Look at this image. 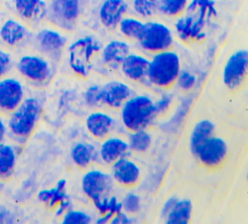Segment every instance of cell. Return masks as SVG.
I'll return each instance as SVG.
<instances>
[{
    "mask_svg": "<svg viewBox=\"0 0 248 224\" xmlns=\"http://www.w3.org/2000/svg\"><path fill=\"white\" fill-rule=\"evenodd\" d=\"M81 14V0H48L46 22L67 33H72L78 28Z\"/></svg>",
    "mask_w": 248,
    "mask_h": 224,
    "instance_id": "ba28073f",
    "label": "cell"
},
{
    "mask_svg": "<svg viewBox=\"0 0 248 224\" xmlns=\"http://www.w3.org/2000/svg\"><path fill=\"white\" fill-rule=\"evenodd\" d=\"M15 57L12 51L0 46V79L14 71Z\"/></svg>",
    "mask_w": 248,
    "mask_h": 224,
    "instance_id": "8d00e7d4",
    "label": "cell"
},
{
    "mask_svg": "<svg viewBox=\"0 0 248 224\" xmlns=\"http://www.w3.org/2000/svg\"><path fill=\"white\" fill-rule=\"evenodd\" d=\"M181 69V57L173 49L152 54L151 60H149L147 80L153 87L169 90L176 83Z\"/></svg>",
    "mask_w": 248,
    "mask_h": 224,
    "instance_id": "5b68a950",
    "label": "cell"
},
{
    "mask_svg": "<svg viewBox=\"0 0 248 224\" xmlns=\"http://www.w3.org/2000/svg\"><path fill=\"white\" fill-rule=\"evenodd\" d=\"M83 98H84L85 105L90 107V109L95 110L97 107L103 105V103H102L101 85H97V84L90 85V87L85 90V92L83 94Z\"/></svg>",
    "mask_w": 248,
    "mask_h": 224,
    "instance_id": "836d02e7",
    "label": "cell"
},
{
    "mask_svg": "<svg viewBox=\"0 0 248 224\" xmlns=\"http://www.w3.org/2000/svg\"><path fill=\"white\" fill-rule=\"evenodd\" d=\"M173 103V96L170 94H162L159 100L155 102V107L157 117L168 113Z\"/></svg>",
    "mask_w": 248,
    "mask_h": 224,
    "instance_id": "f35d334b",
    "label": "cell"
},
{
    "mask_svg": "<svg viewBox=\"0 0 248 224\" xmlns=\"http://www.w3.org/2000/svg\"><path fill=\"white\" fill-rule=\"evenodd\" d=\"M138 43L147 53H160L173 48L174 34L166 24L159 21H149L145 23L143 36Z\"/></svg>",
    "mask_w": 248,
    "mask_h": 224,
    "instance_id": "30bf717a",
    "label": "cell"
},
{
    "mask_svg": "<svg viewBox=\"0 0 248 224\" xmlns=\"http://www.w3.org/2000/svg\"><path fill=\"white\" fill-rule=\"evenodd\" d=\"M192 202L189 199H177L163 221L168 224H187L192 218Z\"/></svg>",
    "mask_w": 248,
    "mask_h": 224,
    "instance_id": "83f0119b",
    "label": "cell"
},
{
    "mask_svg": "<svg viewBox=\"0 0 248 224\" xmlns=\"http://www.w3.org/2000/svg\"><path fill=\"white\" fill-rule=\"evenodd\" d=\"M135 94L130 85L122 81H110L102 87V103L109 110L117 111Z\"/></svg>",
    "mask_w": 248,
    "mask_h": 224,
    "instance_id": "d6986e66",
    "label": "cell"
},
{
    "mask_svg": "<svg viewBox=\"0 0 248 224\" xmlns=\"http://www.w3.org/2000/svg\"><path fill=\"white\" fill-rule=\"evenodd\" d=\"M207 27L208 24L198 16L188 14L178 16L175 22V31L178 38L187 44L203 42L206 40Z\"/></svg>",
    "mask_w": 248,
    "mask_h": 224,
    "instance_id": "2e32d148",
    "label": "cell"
},
{
    "mask_svg": "<svg viewBox=\"0 0 248 224\" xmlns=\"http://www.w3.org/2000/svg\"><path fill=\"white\" fill-rule=\"evenodd\" d=\"M132 9L141 19H152L159 12V0H132Z\"/></svg>",
    "mask_w": 248,
    "mask_h": 224,
    "instance_id": "d6a6232c",
    "label": "cell"
},
{
    "mask_svg": "<svg viewBox=\"0 0 248 224\" xmlns=\"http://www.w3.org/2000/svg\"><path fill=\"white\" fill-rule=\"evenodd\" d=\"M27 85L14 73L0 79V114L3 116L12 113L27 96Z\"/></svg>",
    "mask_w": 248,
    "mask_h": 224,
    "instance_id": "4fadbf2b",
    "label": "cell"
},
{
    "mask_svg": "<svg viewBox=\"0 0 248 224\" xmlns=\"http://www.w3.org/2000/svg\"><path fill=\"white\" fill-rule=\"evenodd\" d=\"M68 44L69 33L45 22L34 30L31 47L58 64L63 58Z\"/></svg>",
    "mask_w": 248,
    "mask_h": 224,
    "instance_id": "8992f818",
    "label": "cell"
},
{
    "mask_svg": "<svg viewBox=\"0 0 248 224\" xmlns=\"http://www.w3.org/2000/svg\"><path fill=\"white\" fill-rule=\"evenodd\" d=\"M175 84H177V87L181 89L182 91L190 92L191 90L196 87L197 77L189 70H186V69H181V71H179V75H178V78L176 80V83Z\"/></svg>",
    "mask_w": 248,
    "mask_h": 224,
    "instance_id": "74e56055",
    "label": "cell"
},
{
    "mask_svg": "<svg viewBox=\"0 0 248 224\" xmlns=\"http://www.w3.org/2000/svg\"><path fill=\"white\" fill-rule=\"evenodd\" d=\"M3 9L35 30L46 22L48 0H6Z\"/></svg>",
    "mask_w": 248,
    "mask_h": 224,
    "instance_id": "9c48e42d",
    "label": "cell"
},
{
    "mask_svg": "<svg viewBox=\"0 0 248 224\" xmlns=\"http://www.w3.org/2000/svg\"><path fill=\"white\" fill-rule=\"evenodd\" d=\"M93 205L98 211V213H100V219L96 221L97 223H109L110 219L115 214L123 211L122 202L117 199V197L110 195L96 201Z\"/></svg>",
    "mask_w": 248,
    "mask_h": 224,
    "instance_id": "f546056e",
    "label": "cell"
},
{
    "mask_svg": "<svg viewBox=\"0 0 248 224\" xmlns=\"http://www.w3.org/2000/svg\"><path fill=\"white\" fill-rule=\"evenodd\" d=\"M149 59L139 54L129 53L121 64V70L125 78L131 82L141 83L147 80Z\"/></svg>",
    "mask_w": 248,
    "mask_h": 224,
    "instance_id": "603a6c76",
    "label": "cell"
},
{
    "mask_svg": "<svg viewBox=\"0 0 248 224\" xmlns=\"http://www.w3.org/2000/svg\"><path fill=\"white\" fill-rule=\"evenodd\" d=\"M37 200L45 207L47 210L54 211L57 217L69 210L72 205L69 196L67 193V180L61 179L52 188L42 189L37 192Z\"/></svg>",
    "mask_w": 248,
    "mask_h": 224,
    "instance_id": "9a60e30c",
    "label": "cell"
},
{
    "mask_svg": "<svg viewBox=\"0 0 248 224\" xmlns=\"http://www.w3.org/2000/svg\"><path fill=\"white\" fill-rule=\"evenodd\" d=\"M122 202L123 211L129 215H136L141 209V199L135 192H127Z\"/></svg>",
    "mask_w": 248,
    "mask_h": 224,
    "instance_id": "d590c367",
    "label": "cell"
},
{
    "mask_svg": "<svg viewBox=\"0 0 248 224\" xmlns=\"http://www.w3.org/2000/svg\"><path fill=\"white\" fill-rule=\"evenodd\" d=\"M248 73V50L239 48L235 50L226 60L222 70V80L230 91L236 92L246 82Z\"/></svg>",
    "mask_w": 248,
    "mask_h": 224,
    "instance_id": "8fae6325",
    "label": "cell"
},
{
    "mask_svg": "<svg viewBox=\"0 0 248 224\" xmlns=\"http://www.w3.org/2000/svg\"><path fill=\"white\" fill-rule=\"evenodd\" d=\"M118 31L130 42H139L145 31V22L136 16H125L118 24Z\"/></svg>",
    "mask_w": 248,
    "mask_h": 224,
    "instance_id": "4316f807",
    "label": "cell"
},
{
    "mask_svg": "<svg viewBox=\"0 0 248 224\" xmlns=\"http://www.w3.org/2000/svg\"><path fill=\"white\" fill-rule=\"evenodd\" d=\"M229 154V145L223 138L216 133L209 138L192 153L197 161L207 169H217L225 162Z\"/></svg>",
    "mask_w": 248,
    "mask_h": 224,
    "instance_id": "5bb4252c",
    "label": "cell"
},
{
    "mask_svg": "<svg viewBox=\"0 0 248 224\" xmlns=\"http://www.w3.org/2000/svg\"><path fill=\"white\" fill-rule=\"evenodd\" d=\"M85 129L93 139L102 141L116 130V119L108 112L94 110L85 118Z\"/></svg>",
    "mask_w": 248,
    "mask_h": 224,
    "instance_id": "e0dca14e",
    "label": "cell"
},
{
    "mask_svg": "<svg viewBox=\"0 0 248 224\" xmlns=\"http://www.w3.org/2000/svg\"><path fill=\"white\" fill-rule=\"evenodd\" d=\"M216 133V124L210 119L203 118L198 120L192 127L189 136V150L194 153L197 149L202 145L204 141Z\"/></svg>",
    "mask_w": 248,
    "mask_h": 224,
    "instance_id": "484cf974",
    "label": "cell"
},
{
    "mask_svg": "<svg viewBox=\"0 0 248 224\" xmlns=\"http://www.w3.org/2000/svg\"><path fill=\"white\" fill-rule=\"evenodd\" d=\"M178 199V198L176 196H170L168 200H166L164 202L163 207L161 208V212H160V217L162 220H164L166 215H168V213L170 211V209L173 208V206L175 202H176V200Z\"/></svg>",
    "mask_w": 248,
    "mask_h": 224,
    "instance_id": "ab89813d",
    "label": "cell"
},
{
    "mask_svg": "<svg viewBox=\"0 0 248 224\" xmlns=\"http://www.w3.org/2000/svg\"><path fill=\"white\" fill-rule=\"evenodd\" d=\"M8 137L7 117L0 114V144L5 141Z\"/></svg>",
    "mask_w": 248,
    "mask_h": 224,
    "instance_id": "60d3db41",
    "label": "cell"
},
{
    "mask_svg": "<svg viewBox=\"0 0 248 224\" xmlns=\"http://www.w3.org/2000/svg\"><path fill=\"white\" fill-rule=\"evenodd\" d=\"M185 14L198 16L207 24L217 18V10L213 0H190Z\"/></svg>",
    "mask_w": 248,
    "mask_h": 224,
    "instance_id": "f1b7e54d",
    "label": "cell"
},
{
    "mask_svg": "<svg viewBox=\"0 0 248 224\" xmlns=\"http://www.w3.org/2000/svg\"><path fill=\"white\" fill-rule=\"evenodd\" d=\"M6 0H0V9H2L3 8V3H5Z\"/></svg>",
    "mask_w": 248,
    "mask_h": 224,
    "instance_id": "b9f144b4",
    "label": "cell"
},
{
    "mask_svg": "<svg viewBox=\"0 0 248 224\" xmlns=\"http://www.w3.org/2000/svg\"><path fill=\"white\" fill-rule=\"evenodd\" d=\"M45 97L41 91L27 94L22 103L7 116L8 137L15 144L25 145L31 139L44 116Z\"/></svg>",
    "mask_w": 248,
    "mask_h": 224,
    "instance_id": "6da1fadb",
    "label": "cell"
},
{
    "mask_svg": "<svg viewBox=\"0 0 248 224\" xmlns=\"http://www.w3.org/2000/svg\"><path fill=\"white\" fill-rule=\"evenodd\" d=\"M129 153L130 150L127 140L114 135L102 140L98 148V158L106 165H113L121 159L128 157Z\"/></svg>",
    "mask_w": 248,
    "mask_h": 224,
    "instance_id": "ffe728a7",
    "label": "cell"
},
{
    "mask_svg": "<svg viewBox=\"0 0 248 224\" xmlns=\"http://www.w3.org/2000/svg\"><path fill=\"white\" fill-rule=\"evenodd\" d=\"M21 145L15 142L0 144V184L10 182L16 174L20 157Z\"/></svg>",
    "mask_w": 248,
    "mask_h": 224,
    "instance_id": "44dd1931",
    "label": "cell"
},
{
    "mask_svg": "<svg viewBox=\"0 0 248 224\" xmlns=\"http://www.w3.org/2000/svg\"><path fill=\"white\" fill-rule=\"evenodd\" d=\"M33 32L6 9H0V46L10 51H23L31 47Z\"/></svg>",
    "mask_w": 248,
    "mask_h": 224,
    "instance_id": "52a82bcc",
    "label": "cell"
},
{
    "mask_svg": "<svg viewBox=\"0 0 248 224\" xmlns=\"http://www.w3.org/2000/svg\"><path fill=\"white\" fill-rule=\"evenodd\" d=\"M62 223H79V224H88L92 222V218L89 213L82 210L72 209L67 210L61 217Z\"/></svg>",
    "mask_w": 248,
    "mask_h": 224,
    "instance_id": "e575fe53",
    "label": "cell"
},
{
    "mask_svg": "<svg viewBox=\"0 0 248 224\" xmlns=\"http://www.w3.org/2000/svg\"><path fill=\"white\" fill-rule=\"evenodd\" d=\"M128 3L126 0H104L98 10V18L105 29L116 30L124 16H127Z\"/></svg>",
    "mask_w": 248,
    "mask_h": 224,
    "instance_id": "7402d4cb",
    "label": "cell"
},
{
    "mask_svg": "<svg viewBox=\"0 0 248 224\" xmlns=\"http://www.w3.org/2000/svg\"><path fill=\"white\" fill-rule=\"evenodd\" d=\"M189 0H159V12L166 18L177 19L185 15Z\"/></svg>",
    "mask_w": 248,
    "mask_h": 224,
    "instance_id": "1f68e13d",
    "label": "cell"
},
{
    "mask_svg": "<svg viewBox=\"0 0 248 224\" xmlns=\"http://www.w3.org/2000/svg\"><path fill=\"white\" fill-rule=\"evenodd\" d=\"M57 64L35 50L24 51L15 58L16 76L33 90L43 91L49 87L57 73Z\"/></svg>",
    "mask_w": 248,
    "mask_h": 224,
    "instance_id": "7a4b0ae2",
    "label": "cell"
},
{
    "mask_svg": "<svg viewBox=\"0 0 248 224\" xmlns=\"http://www.w3.org/2000/svg\"><path fill=\"white\" fill-rule=\"evenodd\" d=\"M128 145H129L130 152L138 154H144L150 150L152 145V136L148 131V129H141V130L129 131L128 136Z\"/></svg>",
    "mask_w": 248,
    "mask_h": 224,
    "instance_id": "4dcf8cb0",
    "label": "cell"
},
{
    "mask_svg": "<svg viewBox=\"0 0 248 224\" xmlns=\"http://www.w3.org/2000/svg\"><path fill=\"white\" fill-rule=\"evenodd\" d=\"M112 166V178L124 188H134L141 180V169L135 161L123 158Z\"/></svg>",
    "mask_w": 248,
    "mask_h": 224,
    "instance_id": "ac0fdd59",
    "label": "cell"
},
{
    "mask_svg": "<svg viewBox=\"0 0 248 224\" xmlns=\"http://www.w3.org/2000/svg\"><path fill=\"white\" fill-rule=\"evenodd\" d=\"M98 158V151L94 145L84 141L74 144L70 150V159L74 165L81 171H85L91 167Z\"/></svg>",
    "mask_w": 248,
    "mask_h": 224,
    "instance_id": "d4e9b609",
    "label": "cell"
},
{
    "mask_svg": "<svg viewBox=\"0 0 248 224\" xmlns=\"http://www.w3.org/2000/svg\"><path fill=\"white\" fill-rule=\"evenodd\" d=\"M81 189L84 196L92 202L103 199L110 195L113 189V178L108 172L100 169H90L84 171L81 178Z\"/></svg>",
    "mask_w": 248,
    "mask_h": 224,
    "instance_id": "7c38bea8",
    "label": "cell"
},
{
    "mask_svg": "<svg viewBox=\"0 0 248 224\" xmlns=\"http://www.w3.org/2000/svg\"><path fill=\"white\" fill-rule=\"evenodd\" d=\"M130 53V46L125 41L114 40L108 42L101 49V62L105 68L116 70L121 67L124 59Z\"/></svg>",
    "mask_w": 248,
    "mask_h": 224,
    "instance_id": "cb8c5ba5",
    "label": "cell"
},
{
    "mask_svg": "<svg viewBox=\"0 0 248 224\" xmlns=\"http://www.w3.org/2000/svg\"><path fill=\"white\" fill-rule=\"evenodd\" d=\"M157 118L155 101L147 94H134L121 107V119L128 131L150 128Z\"/></svg>",
    "mask_w": 248,
    "mask_h": 224,
    "instance_id": "277c9868",
    "label": "cell"
},
{
    "mask_svg": "<svg viewBox=\"0 0 248 224\" xmlns=\"http://www.w3.org/2000/svg\"><path fill=\"white\" fill-rule=\"evenodd\" d=\"M101 49L100 42L93 35H85L69 43L65 54L68 68L72 75L82 80L89 79L93 71L94 59Z\"/></svg>",
    "mask_w": 248,
    "mask_h": 224,
    "instance_id": "3957f363",
    "label": "cell"
},
{
    "mask_svg": "<svg viewBox=\"0 0 248 224\" xmlns=\"http://www.w3.org/2000/svg\"><path fill=\"white\" fill-rule=\"evenodd\" d=\"M0 185H1V184H0Z\"/></svg>",
    "mask_w": 248,
    "mask_h": 224,
    "instance_id": "7bdbcfd3",
    "label": "cell"
}]
</instances>
